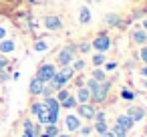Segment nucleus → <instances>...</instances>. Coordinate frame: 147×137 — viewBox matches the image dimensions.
I'll list each match as a JSON object with an SVG mask.
<instances>
[{
    "instance_id": "f257e3e1",
    "label": "nucleus",
    "mask_w": 147,
    "mask_h": 137,
    "mask_svg": "<svg viewBox=\"0 0 147 137\" xmlns=\"http://www.w3.org/2000/svg\"><path fill=\"white\" fill-rule=\"evenodd\" d=\"M73 75H75L73 67H71V65H67V67H63L61 71H57V73H55V77L49 81V87H51L53 91H59V89H63V87L73 79Z\"/></svg>"
},
{
    "instance_id": "f03ea898",
    "label": "nucleus",
    "mask_w": 147,
    "mask_h": 137,
    "mask_svg": "<svg viewBox=\"0 0 147 137\" xmlns=\"http://www.w3.org/2000/svg\"><path fill=\"white\" fill-rule=\"evenodd\" d=\"M85 87H87V89H89V93H91V101L101 103V101L107 97V91H109V87H111V85H109L107 81L99 83V81H95V79H89Z\"/></svg>"
},
{
    "instance_id": "7ed1b4c3",
    "label": "nucleus",
    "mask_w": 147,
    "mask_h": 137,
    "mask_svg": "<svg viewBox=\"0 0 147 137\" xmlns=\"http://www.w3.org/2000/svg\"><path fill=\"white\" fill-rule=\"evenodd\" d=\"M55 73H57V67L53 65V63H42L40 67H38V71H36V77L34 79H38L40 83H49L53 77H55Z\"/></svg>"
},
{
    "instance_id": "20e7f679",
    "label": "nucleus",
    "mask_w": 147,
    "mask_h": 137,
    "mask_svg": "<svg viewBox=\"0 0 147 137\" xmlns=\"http://www.w3.org/2000/svg\"><path fill=\"white\" fill-rule=\"evenodd\" d=\"M91 47H93L95 51H99V53H105V51H109V47H111V38L103 32V34H99V36L91 43Z\"/></svg>"
},
{
    "instance_id": "39448f33",
    "label": "nucleus",
    "mask_w": 147,
    "mask_h": 137,
    "mask_svg": "<svg viewBox=\"0 0 147 137\" xmlns=\"http://www.w3.org/2000/svg\"><path fill=\"white\" fill-rule=\"evenodd\" d=\"M57 61H59V65H63V67L71 65V63L75 61V49H73V47H65V49L59 53Z\"/></svg>"
},
{
    "instance_id": "423d86ee",
    "label": "nucleus",
    "mask_w": 147,
    "mask_h": 137,
    "mask_svg": "<svg viewBox=\"0 0 147 137\" xmlns=\"http://www.w3.org/2000/svg\"><path fill=\"white\" fill-rule=\"evenodd\" d=\"M36 119H38V123H42V125H51V111L47 109V105L45 103H36Z\"/></svg>"
},
{
    "instance_id": "0eeeda50",
    "label": "nucleus",
    "mask_w": 147,
    "mask_h": 137,
    "mask_svg": "<svg viewBox=\"0 0 147 137\" xmlns=\"http://www.w3.org/2000/svg\"><path fill=\"white\" fill-rule=\"evenodd\" d=\"M42 24H45V28H49V30H61V28H63V22H61L59 16H45V18H42Z\"/></svg>"
},
{
    "instance_id": "6e6552de",
    "label": "nucleus",
    "mask_w": 147,
    "mask_h": 137,
    "mask_svg": "<svg viewBox=\"0 0 147 137\" xmlns=\"http://www.w3.org/2000/svg\"><path fill=\"white\" fill-rule=\"evenodd\" d=\"M95 107L93 105H89V103H81L79 105V117H83V119H95Z\"/></svg>"
},
{
    "instance_id": "1a4fd4ad",
    "label": "nucleus",
    "mask_w": 147,
    "mask_h": 137,
    "mask_svg": "<svg viewBox=\"0 0 147 137\" xmlns=\"http://www.w3.org/2000/svg\"><path fill=\"white\" fill-rule=\"evenodd\" d=\"M38 135H40V127L34 125L30 119H26L24 121V133H22V137H38Z\"/></svg>"
},
{
    "instance_id": "9d476101",
    "label": "nucleus",
    "mask_w": 147,
    "mask_h": 137,
    "mask_svg": "<svg viewBox=\"0 0 147 137\" xmlns=\"http://www.w3.org/2000/svg\"><path fill=\"white\" fill-rule=\"evenodd\" d=\"M65 127H67L69 131H79V127H81V117L69 113V115L65 117Z\"/></svg>"
},
{
    "instance_id": "9b49d317",
    "label": "nucleus",
    "mask_w": 147,
    "mask_h": 137,
    "mask_svg": "<svg viewBox=\"0 0 147 137\" xmlns=\"http://www.w3.org/2000/svg\"><path fill=\"white\" fill-rule=\"evenodd\" d=\"M125 115H127L133 123H137V121H141V119L145 117V109H141V107H129Z\"/></svg>"
},
{
    "instance_id": "f8f14e48",
    "label": "nucleus",
    "mask_w": 147,
    "mask_h": 137,
    "mask_svg": "<svg viewBox=\"0 0 147 137\" xmlns=\"http://www.w3.org/2000/svg\"><path fill=\"white\" fill-rule=\"evenodd\" d=\"M115 123H117L119 127H123L125 131H129V129H133V125H135V123H133V121H131V119H129L127 115H117V119H115Z\"/></svg>"
},
{
    "instance_id": "ddd939ff",
    "label": "nucleus",
    "mask_w": 147,
    "mask_h": 137,
    "mask_svg": "<svg viewBox=\"0 0 147 137\" xmlns=\"http://www.w3.org/2000/svg\"><path fill=\"white\" fill-rule=\"evenodd\" d=\"M75 99H77L79 105H81V103H89V101H91V93H89V89H87V87H81V89L77 91V97H75Z\"/></svg>"
},
{
    "instance_id": "4468645a",
    "label": "nucleus",
    "mask_w": 147,
    "mask_h": 137,
    "mask_svg": "<svg viewBox=\"0 0 147 137\" xmlns=\"http://www.w3.org/2000/svg\"><path fill=\"white\" fill-rule=\"evenodd\" d=\"M42 89H45V83H40L38 79H32L30 81V87H28V93L30 95H40Z\"/></svg>"
},
{
    "instance_id": "2eb2a0df",
    "label": "nucleus",
    "mask_w": 147,
    "mask_h": 137,
    "mask_svg": "<svg viewBox=\"0 0 147 137\" xmlns=\"http://www.w3.org/2000/svg\"><path fill=\"white\" fill-rule=\"evenodd\" d=\"M131 40H133L135 45H145V43H147V32H145V30H135V32L131 34Z\"/></svg>"
},
{
    "instance_id": "dca6fc26",
    "label": "nucleus",
    "mask_w": 147,
    "mask_h": 137,
    "mask_svg": "<svg viewBox=\"0 0 147 137\" xmlns=\"http://www.w3.org/2000/svg\"><path fill=\"white\" fill-rule=\"evenodd\" d=\"M14 49H16V45H14L12 40H6V38H2V40H0V53H2V55L12 53Z\"/></svg>"
},
{
    "instance_id": "f3484780",
    "label": "nucleus",
    "mask_w": 147,
    "mask_h": 137,
    "mask_svg": "<svg viewBox=\"0 0 147 137\" xmlns=\"http://www.w3.org/2000/svg\"><path fill=\"white\" fill-rule=\"evenodd\" d=\"M79 22H81V24H89V22H91V10H89L87 6H83V8L79 10Z\"/></svg>"
},
{
    "instance_id": "a211bd4d",
    "label": "nucleus",
    "mask_w": 147,
    "mask_h": 137,
    "mask_svg": "<svg viewBox=\"0 0 147 137\" xmlns=\"http://www.w3.org/2000/svg\"><path fill=\"white\" fill-rule=\"evenodd\" d=\"M77 105H79V103H77V99H75L73 95H69V97L61 103V107H63V109H75Z\"/></svg>"
},
{
    "instance_id": "6ab92c4d",
    "label": "nucleus",
    "mask_w": 147,
    "mask_h": 137,
    "mask_svg": "<svg viewBox=\"0 0 147 137\" xmlns=\"http://www.w3.org/2000/svg\"><path fill=\"white\" fill-rule=\"evenodd\" d=\"M91 61H93V65H95V67H101V65L105 63V55H103V53H97Z\"/></svg>"
},
{
    "instance_id": "aec40b11",
    "label": "nucleus",
    "mask_w": 147,
    "mask_h": 137,
    "mask_svg": "<svg viewBox=\"0 0 147 137\" xmlns=\"http://www.w3.org/2000/svg\"><path fill=\"white\" fill-rule=\"evenodd\" d=\"M91 79H95V81H99V83H103V81H107V75L101 71V69H97L95 73H93V77Z\"/></svg>"
},
{
    "instance_id": "412c9836",
    "label": "nucleus",
    "mask_w": 147,
    "mask_h": 137,
    "mask_svg": "<svg viewBox=\"0 0 147 137\" xmlns=\"http://www.w3.org/2000/svg\"><path fill=\"white\" fill-rule=\"evenodd\" d=\"M95 131L101 135V133H105V131H109V127H107V123L105 121H97L95 123Z\"/></svg>"
},
{
    "instance_id": "4be33fe9",
    "label": "nucleus",
    "mask_w": 147,
    "mask_h": 137,
    "mask_svg": "<svg viewBox=\"0 0 147 137\" xmlns=\"http://www.w3.org/2000/svg\"><path fill=\"white\" fill-rule=\"evenodd\" d=\"M45 133H47L49 137H57L61 131H59V127H57V125H47V131H45Z\"/></svg>"
},
{
    "instance_id": "5701e85b",
    "label": "nucleus",
    "mask_w": 147,
    "mask_h": 137,
    "mask_svg": "<svg viewBox=\"0 0 147 137\" xmlns=\"http://www.w3.org/2000/svg\"><path fill=\"white\" fill-rule=\"evenodd\" d=\"M113 135H115V137H125V135H127V131L115 123V125H113Z\"/></svg>"
},
{
    "instance_id": "b1692460",
    "label": "nucleus",
    "mask_w": 147,
    "mask_h": 137,
    "mask_svg": "<svg viewBox=\"0 0 147 137\" xmlns=\"http://www.w3.org/2000/svg\"><path fill=\"white\" fill-rule=\"evenodd\" d=\"M47 49H49V45H47L45 40H38V43L34 45V51H36V53H42V51H47Z\"/></svg>"
},
{
    "instance_id": "393cba45",
    "label": "nucleus",
    "mask_w": 147,
    "mask_h": 137,
    "mask_svg": "<svg viewBox=\"0 0 147 137\" xmlns=\"http://www.w3.org/2000/svg\"><path fill=\"white\" fill-rule=\"evenodd\" d=\"M67 97H69V91H67V89H59V95H57V101H59V103H63V101H65Z\"/></svg>"
},
{
    "instance_id": "a878e982",
    "label": "nucleus",
    "mask_w": 147,
    "mask_h": 137,
    "mask_svg": "<svg viewBox=\"0 0 147 137\" xmlns=\"http://www.w3.org/2000/svg\"><path fill=\"white\" fill-rule=\"evenodd\" d=\"M121 97H123V99H127V101H133V99H135V93H133V91H127V89H125V91L121 93Z\"/></svg>"
},
{
    "instance_id": "bb28decb",
    "label": "nucleus",
    "mask_w": 147,
    "mask_h": 137,
    "mask_svg": "<svg viewBox=\"0 0 147 137\" xmlns=\"http://www.w3.org/2000/svg\"><path fill=\"white\" fill-rule=\"evenodd\" d=\"M91 49H93V47H91V43H83V45H81V47H79V51H81V53H83V55H87V53H89V51H91Z\"/></svg>"
},
{
    "instance_id": "cd10ccee",
    "label": "nucleus",
    "mask_w": 147,
    "mask_h": 137,
    "mask_svg": "<svg viewBox=\"0 0 147 137\" xmlns=\"http://www.w3.org/2000/svg\"><path fill=\"white\" fill-rule=\"evenodd\" d=\"M79 131H81V135H83V137H87V135H91V131H93V129L85 125V127H79Z\"/></svg>"
},
{
    "instance_id": "c85d7f7f",
    "label": "nucleus",
    "mask_w": 147,
    "mask_h": 137,
    "mask_svg": "<svg viewBox=\"0 0 147 137\" xmlns=\"http://www.w3.org/2000/svg\"><path fill=\"white\" fill-rule=\"evenodd\" d=\"M83 69H85V63H83V61H77V63L73 65V71H83Z\"/></svg>"
},
{
    "instance_id": "c756f323",
    "label": "nucleus",
    "mask_w": 147,
    "mask_h": 137,
    "mask_svg": "<svg viewBox=\"0 0 147 137\" xmlns=\"http://www.w3.org/2000/svg\"><path fill=\"white\" fill-rule=\"evenodd\" d=\"M139 57H141V61H143V63L147 65V47H143V49H141V53H139Z\"/></svg>"
},
{
    "instance_id": "7c9ffc66",
    "label": "nucleus",
    "mask_w": 147,
    "mask_h": 137,
    "mask_svg": "<svg viewBox=\"0 0 147 137\" xmlns=\"http://www.w3.org/2000/svg\"><path fill=\"white\" fill-rule=\"evenodd\" d=\"M107 22H111V24H117V22H119V18H117L115 14H109V16H107Z\"/></svg>"
},
{
    "instance_id": "2f4dec72",
    "label": "nucleus",
    "mask_w": 147,
    "mask_h": 137,
    "mask_svg": "<svg viewBox=\"0 0 147 137\" xmlns=\"http://www.w3.org/2000/svg\"><path fill=\"white\" fill-rule=\"evenodd\" d=\"M40 95H42V97H51V95H53V89H51V87H45Z\"/></svg>"
},
{
    "instance_id": "473e14b6",
    "label": "nucleus",
    "mask_w": 147,
    "mask_h": 137,
    "mask_svg": "<svg viewBox=\"0 0 147 137\" xmlns=\"http://www.w3.org/2000/svg\"><path fill=\"white\" fill-rule=\"evenodd\" d=\"M4 36H6V28H4V26H0V40H2Z\"/></svg>"
},
{
    "instance_id": "72a5a7b5",
    "label": "nucleus",
    "mask_w": 147,
    "mask_h": 137,
    "mask_svg": "<svg viewBox=\"0 0 147 137\" xmlns=\"http://www.w3.org/2000/svg\"><path fill=\"white\" fill-rule=\"evenodd\" d=\"M101 137H115V135H113V131H105V133H101Z\"/></svg>"
},
{
    "instance_id": "f704fd0d",
    "label": "nucleus",
    "mask_w": 147,
    "mask_h": 137,
    "mask_svg": "<svg viewBox=\"0 0 147 137\" xmlns=\"http://www.w3.org/2000/svg\"><path fill=\"white\" fill-rule=\"evenodd\" d=\"M115 67H117V63H107V69H109V71H113Z\"/></svg>"
},
{
    "instance_id": "c9c22d12",
    "label": "nucleus",
    "mask_w": 147,
    "mask_h": 137,
    "mask_svg": "<svg viewBox=\"0 0 147 137\" xmlns=\"http://www.w3.org/2000/svg\"><path fill=\"white\" fill-rule=\"evenodd\" d=\"M141 75H143V77H147V65H145V67L141 69Z\"/></svg>"
},
{
    "instance_id": "e433bc0d",
    "label": "nucleus",
    "mask_w": 147,
    "mask_h": 137,
    "mask_svg": "<svg viewBox=\"0 0 147 137\" xmlns=\"http://www.w3.org/2000/svg\"><path fill=\"white\" fill-rule=\"evenodd\" d=\"M4 67H6V61H4V59H0V69H4Z\"/></svg>"
},
{
    "instance_id": "4c0bfd02",
    "label": "nucleus",
    "mask_w": 147,
    "mask_h": 137,
    "mask_svg": "<svg viewBox=\"0 0 147 137\" xmlns=\"http://www.w3.org/2000/svg\"><path fill=\"white\" fill-rule=\"evenodd\" d=\"M57 137H71V135H67V133H59Z\"/></svg>"
},
{
    "instance_id": "58836bf2",
    "label": "nucleus",
    "mask_w": 147,
    "mask_h": 137,
    "mask_svg": "<svg viewBox=\"0 0 147 137\" xmlns=\"http://www.w3.org/2000/svg\"><path fill=\"white\" fill-rule=\"evenodd\" d=\"M143 28H145V32H147V20H143Z\"/></svg>"
},
{
    "instance_id": "ea45409f",
    "label": "nucleus",
    "mask_w": 147,
    "mask_h": 137,
    "mask_svg": "<svg viewBox=\"0 0 147 137\" xmlns=\"http://www.w3.org/2000/svg\"><path fill=\"white\" fill-rule=\"evenodd\" d=\"M38 137H49V135H47V133H40V135H38Z\"/></svg>"
},
{
    "instance_id": "a19ab883",
    "label": "nucleus",
    "mask_w": 147,
    "mask_h": 137,
    "mask_svg": "<svg viewBox=\"0 0 147 137\" xmlns=\"http://www.w3.org/2000/svg\"><path fill=\"white\" fill-rule=\"evenodd\" d=\"M0 73H2V69H0Z\"/></svg>"
}]
</instances>
